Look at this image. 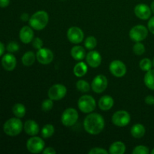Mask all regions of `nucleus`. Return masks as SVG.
Returning <instances> with one entry per match:
<instances>
[{
	"instance_id": "72a5a7b5",
	"label": "nucleus",
	"mask_w": 154,
	"mask_h": 154,
	"mask_svg": "<svg viewBox=\"0 0 154 154\" xmlns=\"http://www.w3.org/2000/svg\"><path fill=\"white\" fill-rule=\"evenodd\" d=\"M19 49H20L19 45L15 42H10V43L8 44L7 47H6V50L8 51V52L11 53V54L17 52V51H19Z\"/></svg>"
},
{
	"instance_id": "c9c22d12",
	"label": "nucleus",
	"mask_w": 154,
	"mask_h": 154,
	"mask_svg": "<svg viewBox=\"0 0 154 154\" xmlns=\"http://www.w3.org/2000/svg\"><path fill=\"white\" fill-rule=\"evenodd\" d=\"M89 154H108V151L101 147H94L88 152Z\"/></svg>"
},
{
	"instance_id": "6ab92c4d",
	"label": "nucleus",
	"mask_w": 154,
	"mask_h": 154,
	"mask_svg": "<svg viewBox=\"0 0 154 154\" xmlns=\"http://www.w3.org/2000/svg\"><path fill=\"white\" fill-rule=\"evenodd\" d=\"M114 101L110 96H103L99 101V107L102 111H108L114 106Z\"/></svg>"
},
{
	"instance_id": "6e6552de",
	"label": "nucleus",
	"mask_w": 154,
	"mask_h": 154,
	"mask_svg": "<svg viewBox=\"0 0 154 154\" xmlns=\"http://www.w3.org/2000/svg\"><path fill=\"white\" fill-rule=\"evenodd\" d=\"M112 123L115 126L119 127H123L126 126L130 123L131 117L130 114L126 111H116L112 116Z\"/></svg>"
},
{
	"instance_id": "c85d7f7f",
	"label": "nucleus",
	"mask_w": 154,
	"mask_h": 154,
	"mask_svg": "<svg viewBox=\"0 0 154 154\" xmlns=\"http://www.w3.org/2000/svg\"><path fill=\"white\" fill-rule=\"evenodd\" d=\"M139 66L141 69L144 72H147V71L150 70L153 66V62L148 58H144L141 60L139 63Z\"/></svg>"
},
{
	"instance_id": "20e7f679",
	"label": "nucleus",
	"mask_w": 154,
	"mask_h": 154,
	"mask_svg": "<svg viewBox=\"0 0 154 154\" xmlns=\"http://www.w3.org/2000/svg\"><path fill=\"white\" fill-rule=\"evenodd\" d=\"M80 111L85 114H90L96 109V103L94 98L89 95H84L78 101Z\"/></svg>"
},
{
	"instance_id": "a18cd8bd",
	"label": "nucleus",
	"mask_w": 154,
	"mask_h": 154,
	"mask_svg": "<svg viewBox=\"0 0 154 154\" xmlns=\"http://www.w3.org/2000/svg\"><path fill=\"white\" fill-rule=\"evenodd\" d=\"M153 67H154V58H153Z\"/></svg>"
},
{
	"instance_id": "4468645a",
	"label": "nucleus",
	"mask_w": 154,
	"mask_h": 154,
	"mask_svg": "<svg viewBox=\"0 0 154 154\" xmlns=\"http://www.w3.org/2000/svg\"><path fill=\"white\" fill-rule=\"evenodd\" d=\"M2 66L4 68L5 70L8 72H11L17 66L16 57L11 53L5 54L2 58Z\"/></svg>"
},
{
	"instance_id": "ddd939ff",
	"label": "nucleus",
	"mask_w": 154,
	"mask_h": 154,
	"mask_svg": "<svg viewBox=\"0 0 154 154\" xmlns=\"http://www.w3.org/2000/svg\"><path fill=\"white\" fill-rule=\"evenodd\" d=\"M36 59L41 64H50L54 60V54L48 48H41L36 53Z\"/></svg>"
},
{
	"instance_id": "f704fd0d",
	"label": "nucleus",
	"mask_w": 154,
	"mask_h": 154,
	"mask_svg": "<svg viewBox=\"0 0 154 154\" xmlns=\"http://www.w3.org/2000/svg\"><path fill=\"white\" fill-rule=\"evenodd\" d=\"M32 46L36 50L41 49V48H42V46H43V42H42V40L40 38H35L32 40Z\"/></svg>"
},
{
	"instance_id": "7ed1b4c3",
	"label": "nucleus",
	"mask_w": 154,
	"mask_h": 154,
	"mask_svg": "<svg viewBox=\"0 0 154 154\" xmlns=\"http://www.w3.org/2000/svg\"><path fill=\"white\" fill-rule=\"evenodd\" d=\"M23 124L20 119L18 117H14L8 120L3 126L4 132L8 136L14 137L19 135L23 130Z\"/></svg>"
},
{
	"instance_id": "c03bdc74",
	"label": "nucleus",
	"mask_w": 154,
	"mask_h": 154,
	"mask_svg": "<svg viewBox=\"0 0 154 154\" xmlns=\"http://www.w3.org/2000/svg\"><path fill=\"white\" fill-rule=\"evenodd\" d=\"M150 153H151V154H154V148L151 150V152H150Z\"/></svg>"
},
{
	"instance_id": "c756f323",
	"label": "nucleus",
	"mask_w": 154,
	"mask_h": 154,
	"mask_svg": "<svg viewBox=\"0 0 154 154\" xmlns=\"http://www.w3.org/2000/svg\"><path fill=\"white\" fill-rule=\"evenodd\" d=\"M97 45V40L95 37L93 36H90V37H87V39L84 42V46L88 50H93Z\"/></svg>"
},
{
	"instance_id": "f03ea898",
	"label": "nucleus",
	"mask_w": 154,
	"mask_h": 154,
	"mask_svg": "<svg viewBox=\"0 0 154 154\" xmlns=\"http://www.w3.org/2000/svg\"><path fill=\"white\" fill-rule=\"evenodd\" d=\"M49 21L48 14L45 11H38L33 14L29 20V24L35 30H42L47 26Z\"/></svg>"
},
{
	"instance_id": "473e14b6",
	"label": "nucleus",
	"mask_w": 154,
	"mask_h": 154,
	"mask_svg": "<svg viewBox=\"0 0 154 154\" xmlns=\"http://www.w3.org/2000/svg\"><path fill=\"white\" fill-rule=\"evenodd\" d=\"M150 153L149 148L144 145H138L135 147L132 150L133 154H148Z\"/></svg>"
},
{
	"instance_id": "4c0bfd02",
	"label": "nucleus",
	"mask_w": 154,
	"mask_h": 154,
	"mask_svg": "<svg viewBox=\"0 0 154 154\" xmlns=\"http://www.w3.org/2000/svg\"><path fill=\"white\" fill-rule=\"evenodd\" d=\"M42 153L44 154H56L57 153V151H56V150H54V148H53V147H48L44 149Z\"/></svg>"
},
{
	"instance_id": "1a4fd4ad",
	"label": "nucleus",
	"mask_w": 154,
	"mask_h": 154,
	"mask_svg": "<svg viewBox=\"0 0 154 154\" xmlns=\"http://www.w3.org/2000/svg\"><path fill=\"white\" fill-rule=\"evenodd\" d=\"M67 89L63 84H54L48 90V97L54 101L61 100L66 96Z\"/></svg>"
},
{
	"instance_id": "f8f14e48",
	"label": "nucleus",
	"mask_w": 154,
	"mask_h": 154,
	"mask_svg": "<svg viewBox=\"0 0 154 154\" xmlns=\"http://www.w3.org/2000/svg\"><path fill=\"white\" fill-rule=\"evenodd\" d=\"M67 37L69 42L73 44H79L83 42L84 37V32L81 28L77 26H72L67 32Z\"/></svg>"
},
{
	"instance_id": "2f4dec72",
	"label": "nucleus",
	"mask_w": 154,
	"mask_h": 154,
	"mask_svg": "<svg viewBox=\"0 0 154 154\" xmlns=\"http://www.w3.org/2000/svg\"><path fill=\"white\" fill-rule=\"evenodd\" d=\"M53 106H54V102H53L52 99L49 98L48 99H45V100L43 101L42 104V111L48 112V111H51L52 109Z\"/></svg>"
},
{
	"instance_id": "a878e982",
	"label": "nucleus",
	"mask_w": 154,
	"mask_h": 154,
	"mask_svg": "<svg viewBox=\"0 0 154 154\" xmlns=\"http://www.w3.org/2000/svg\"><path fill=\"white\" fill-rule=\"evenodd\" d=\"M12 112L16 117L22 118L26 114V108L23 104L17 103L12 108Z\"/></svg>"
},
{
	"instance_id": "39448f33",
	"label": "nucleus",
	"mask_w": 154,
	"mask_h": 154,
	"mask_svg": "<svg viewBox=\"0 0 154 154\" xmlns=\"http://www.w3.org/2000/svg\"><path fill=\"white\" fill-rule=\"evenodd\" d=\"M45 143L42 138L33 136L28 139L26 142V148L30 153H42L45 149Z\"/></svg>"
},
{
	"instance_id": "aec40b11",
	"label": "nucleus",
	"mask_w": 154,
	"mask_h": 154,
	"mask_svg": "<svg viewBox=\"0 0 154 154\" xmlns=\"http://www.w3.org/2000/svg\"><path fill=\"white\" fill-rule=\"evenodd\" d=\"M71 55L75 60H82L86 57L85 49L82 46H74L71 50Z\"/></svg>"
},
{
	"instance_id": "7c9ffc66",
	"label": "nucleus",
	"mask_w": 154,
	"mask_h": 154,
	"mask_svg": "<svg viewBox=\"0 0 154 154\" xmlns=\"http://www.w3.org/2000/svg\"><path fill=\"white\" fill-rule=\"evenodd\" d=\"M132 50H133V52L136 55L141 56L142 54H144V52H145V47L141 42H136L135 45L133 46Z\"/></svg>"
},
{
	"instance_id": "393cba45",
	"label": "nucleus",
	"mask_w": 154,
	"mask_h": 154,
	"mask_svg": "<svg viewBox=\"0 0 154 154\" xmlns=\"http://www.w3.org/2000/svg\"><path fill=\"white\" fill-rule=\"evenodd\" d=\"M144 82L147 88L154 90V70L147 71L144 75Z\"/></svg>"
},
{
	"instance_id": "f3484780",
	"label": "nucleus",
	"mask_w": 154,
	"mask_h": 154,
	"mask_svg": "<svg viewBox=\"0 0 154 154\" xmlns=\"http://www.w3.org/2000/svg\"><path fill=\"white\" fill-rule=\"evenodd\" d=\"M20 39L24 44H29L34 38V32L32 28L29 26H24L20 31Z\"/></svg>"
},
{
	"instance_id": "cd10ccee",
	"label": "nucleus",
	"mask_w": 154,
	"mask_h": 154,
	"mask_svg": "<svg viewBox=\"0 0 154 154\" xmlns=\"http://www.w3.org/2000/svg\"><path fill=\"white\" fill-rule=\"evenodd\" d=\"M76 87L81 93H87L90 90V84H88L87 81H84V80H80V81H78L76 84Z\"/></svg>"
},
{
	"instance_id": "2eb2a0df",
	"label": "nucleus",
	"mask_w": 154,
	"mask_h": 154,
	"mask_svg": "<svg viewBox=\"0 0 154 154\" xmlns=\"http://www.w3.org/2000/svg\"><path fill=\"white\" fill-rule=\"evenodd\" d=\"M134 11H135V14L141 20L149 19L152 13L151 8L148 5L143 3L137 5L135 7Z\"/></svg>"
},
{
	"instance_id": "9b49d317",
	"label": "nucleus",
	"mask_w": 154,
	"mask_h": 154,
	"mask_svg": "<svg viewBox=\"0 0 154 154\" xmlns=\"http://www.w3.org/2000/svg\"><path fill=\"white\" fill-rule=\"evenodd\" d=\"M109 70L116 78H122L126 73V66L120 60H114L110 64Z\"/></svg>"
},
{
	"instance_id": "37998d69",
	"label": "nucleus",
	"mask_w": 154,
	"mask_h": 154,
	"mask_svg": "<svg viewBox=\"0 0 154 154\" xmlns=\"http://www.w3.org/2000/svg\"><path fill=\"white\" fill-rule=\"evenodd\" d=\"M150 8H151V11L154 14V0L153 2H152L151 3V5H150Z\"/></svg>"
},
{
	"instance_id": "4be33fe9",
	"label": "nucleus",
	"mask_w": 154,
	"mask_h": 154,
	"mask_svg": "<svg viewBox=\"0 0 154 154\" xmlns=\"http://www.w3.org/2000/svg\"><path fill=\"white\" fill-rule=\"evenodd\" d=\"M145 127L141 123H136L131 128V134L135 138H141L145 134Z\"/></svg>"
},
{
	"instance_id": "bb28decb",
	"label": "nucleus",
	"mask_w": 154,
	"mask_h": 154,
	"mask_svg": "<svg viewBox=\"0 0 154 154\" xmlns=\"http://www.w3.org/2000/svg\"><path fill=\"white\" fill-rule=\"evenodd\" d=\"M42 136L44 138H51L54 133V127L51 124H46L42 129Z\"/></svg>"
},
{
	"instance_id": "79ce46f5",
	"label": "nucleus",
	"mask_w": 154,
	"mask_h": 154,
	"mask_svg": "<svg viewBox=\"0 0 154 154\" xmlns=\"http://www.w3.org/2000/svg\"><path fill=\"white\" fill-rule=\"evenodd\" d=\"M5 45H3V43H2L1 42H0V57H2V56L3 55V54H4L5 52Z\"/></svg>"
},
{
	"instance_id": "ea45409f",
	"label": "nucleus",
	"mask_w": 154,
	"mask_h": 154,
	"mask_svg": "<svg viewBox=\"0 0 154 154\" xmlns=\"http://www.w3.org/2000/svg\"><path fill=\"white\" fill-rule=\"evenodd\" d=\"M10 4V0H0V7L6 8Z\"/></svg>"
},
{
	"instance_id": "5701e85b",
	"label": "nucleus",
	"mask_w": 154,
	"mask_h": 154,
	"mask_svg": "<svg viewBox=\"0 0 154 154\" xmlns=\"http://www.w3.org/2000/svg\"><path fill=\"white\" fill-rule=\"evenodd\" d=\"M87 70H88V68H87V64L84 62H80L75 65L73 72L75 76L81 78L87 74Z\"/></svg>"
},
{
	"instance_id": "a211bd4d",
	"label": "nucleus",
	"mask_w": 154,
	"mask_h": 154,
	"mask_svg": "<svg viewBox=\"0 0 154 154\" xmlns=\"http://www.w3.org/2000/svg\"><path fill=\"white\" fill-rule=\"evenodd\" d=\"M23 129L29 135L35 136L39 132V126L35 120H29L23 124Z\"/></svg>"
},
{
	"instance_id": "dca6fc26",
	"label": "nucleus",
	"mask_w": 154,
	"mask_h": 154,
	"mask_svg": "<svg viewBox=\"0 0 154 154\" xmlns=\"http://www.w3.org/2000/svg\"><path fill=\"white\" fill-rule=\"evenodd\" d=\"M87 63L90 67L97 68L102 63V56L98 51H90L86 56Z\"/></svg>"
},
{
	"instance_id": "a19ab883",
	"label": "nucleus",
	"mask_w": 154,
	"mask_h": 154,
	"mask_svg": "<svg viewBox=\"0 0 154 154\" xmlns=\"http://www.w3.org/2000/svg\"><path fill=\"white\" fill-rule=\"evenodd\" d=\"M29 14L27 13H23L21 14L20 16V19L22 20L23 21H24V22H26V21H29Z\"/></svg>"
},
{
	"instance_id": "e433bc0d",
	"label": "nucleus",
	"mask_w": 154,
	"mask_h": 154,
	"mask_svg": "<svg viewBox=\"0 0 154 154\" xmlns=\"http://www.w3.org/2000/svg\"><path fill=\"white\" fill-rule=\"evenodd\" d=\"M147 28H148L149 31H150L152 34L154 35V17L150 18V20L148 21Z\"/></svg>"
},
{
	"instance_id": "412c9836",
	"label": "nucleus",
	"mask_w": 154,
	"mask_h": 154,
	"mask_svg": "<svg viewBox=\"0 0 154 154\" xmlns=\"http://www.w3.org/2000/svg\"><path fill=\"white\" fill-rule=\"evenodd\" d=\"M126 151V145L122 141H115L109 147L111 154H123Z\"/></svg>"
},
{
	"instance_id": "423d86ee",
	"label": "nucleus",
	"mask_w": 154,
	"mask_h": 154,
	"mask_svg": "<svg viewBox=\"0 0 154 154\" xmlns=\"http://www.w3.org/2000/svg\"><path fill=\"white\" fill-rule=\"evenodd\" d=\"M148 35V29L143 25H136L129 31V37L133 42H141L144 41Z\"/></svg>"
},
{
	"instance_id": "9d476101",
	"label": "nucleus",
	"mask_w": 154,
	"mask_h": 154,
	"mask_svg": "<svg viewBox=\"0 0 154 154\" xmlns=\"http://www.w3.org/2000/svg\"><path fill=\"white\" fill-rule=\"evenodd\" d=\"M108 87V79L103 75H99L93 78L91 84V88L95 93H102Z\"/></svg>"
},
{
	"instance_id": "f257e3e1",
	"label": "nucleus",
	"mask_w": 154,
	"mask_h": 154,
	"mask_svg": "<svg viewBox=\"0 0 154 154\" xmlns=\"http://www.w3.org/2000/svg\"><path fill=\"white\" fill-rule=\"evenodd\" d=\"M84 127L86 132L88 133L91 135H98L105 127L103 117L97 113H91L84 119Z\"/></svg>"
},
{
	"instance_id": "b1692460",
	"label": "nucleus",
	"mask_w": 154,
	"mask_h": 154,
	"mask_svg": "<svg viewBox=\"0 0 154 154\" xmlns=\"http://www.w3.org/2000/svg\"><path fill=\"white\" fill-rule=\"evenodd\" d=\"M35 54L32 51H27L22 57V63L25 66H31L35 61Z\"/></svg>"
},
{
	"instance_id": "58836bf2",
	"label": "nucleus",
	"mask_w": 154,
	"mask_h": 154,
	"mask_svg": "<svg viewBox=\"0 0 154 154\" xmlns=\"http://www.w3.org/2000/svg\"><path fill=\"white\" fill-rule=\"evenodd\" d=\"M145 102L147 105H154V96H147V97L145 98Z\"/></svg>"
},
{
	"instance_id": "0eeeda50",
	"label": "nucleus",
	"mask_w": 154,
	"mask_h": 154,
	"mask_svg": "<svg viewBox=\"0 0 154 154\" xmlns=\"http://www.w3.org/2000/svg\"><path fill=\"white\" fill-rule=\"evenodd\" d=\"M78 119V113L76 109L72 108H67L63 111L61 117V121L64 126H72L76 123Z\"/></svg>"
}]
</instances>
